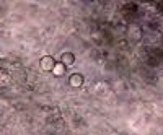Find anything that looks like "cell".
Returning a JSON list of instances; mask_svg holds the SVG:
<instances>
[{"label": "cell", "mask_w": 163, "mask_h": 135, "mask_svg": "<svg viewBox=\"0 0 163 135\" xmlns=\"http://www.w3.org/2000/svg\"><path fill=\"white\" fill-rule=\"evenodd\" d=\"M70 83H72V86H80V85L83 83V77L82 75H72Z\"/></svg>", "instance_id": "1"}, {"label": "cell", "mask_w": 163, "mask_h": 135, "mask_svg": "<svg viewBox=\"0 0 163 135\" xmlns=\"http://www.w3.org/2000/svg\"><path fill=\"white\" fill-rule=\"evenodd\" d=\"M43 68L44 70H51V68H54V60L49 57H44L43 59Z\"/></svg>", "instance_id": "2"}]
</instances>
